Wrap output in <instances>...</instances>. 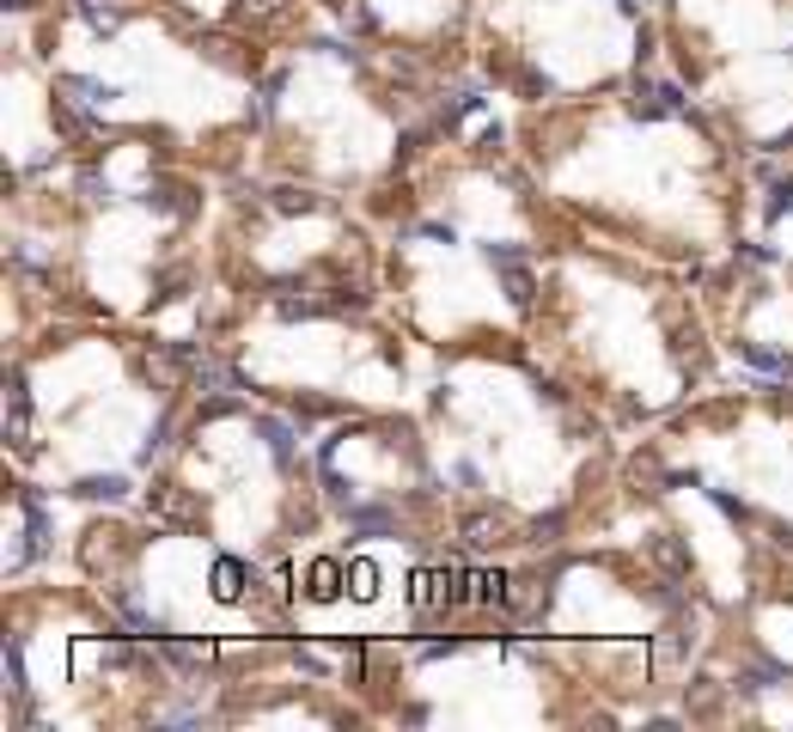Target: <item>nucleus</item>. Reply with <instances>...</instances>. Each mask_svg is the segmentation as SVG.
Here are the masks:
<instances>
[{
    "label": "nucleus",
    "instance_id": "f257e3e1",
    "mask_svg": "<svg viewBox=\"0 0 793 732\" xmlns=\"http://www.w3.org/2000/svg\"><path fill=\"white\" fill-rule=\"evenodd\" d=\"M336 580H343V568H336V561H318V568H311V598H336L343 593Z\"/></svg>",
    "mask_w": 793,
    "mask_h": 732
},
{
    "label": "nucleus",
    "instance_id": "f03ea898",
    "mask_svg": "<svg viewBox=\"0 0 793 732\" xmlns=\"http://www.w3.org/2000/svg\"><path fill=\"white\" fill-rule=\"evenodd\" d=\"M208 654H214L208 641H177L172 647V659H184V666H208Z\"/></svg>",
    "mask_w": 793,
    "mask_h": 732
},
{
    "label": "nucleus",
    "instance_id": "7ed1b4c3",
    "mask_svg": "<svg viewBox=\"0 0 793 732\" xmlns=\"http://www.w3.org/2000/svg\"><path fill=\"white\" fill-rule=\"evenodd\" d=\"M238 593H245V568L226 561V568H220V598H238Z\"/></svg>",
    "mask_w": 793,
    "mask_h": 732
}]
</instances>
